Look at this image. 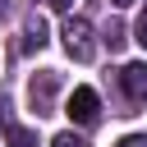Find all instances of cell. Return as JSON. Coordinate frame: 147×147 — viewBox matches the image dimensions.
<instances>
[{
    "mask_svg": "<svg viewBox=\"0 0 147 147\" xmlns=\"http://www.w3.org/2000/svg\"><path fill=\"white\" fill-rule=\"evenodd\" d=\"M64 51L78 60V64H87L92 55H96V41H92V23L87 18H64Z\"/></svg>",
    "mask_w": 147,
    "mask_h": 147,
    "instance_id": "1",
    "label": "cell"
},
{
    "mask_svg": "<svg viewBox=\"0 0 147 147\" xmlns=\"http://www.w3.org/2000/svg\"><path fill=\"white\" fill-rule=\"evenodd\" d=\"M23 46H28V51H41V46H46V23H41V18H32V23H28Z\"/></svg>",
    "mask_w": 147,
    "mask_h": 147,
    "instance_id": "6",
    "label": "cell"
},
{
    "mask_svg": "<svg viewBox=\"0 0 147 147\" xmlns=\"http://www.w3.org/2000/svg\"><path fill=\"white\" fill-rule=\"evenodd\" d=\"M110 5H119V9H124V5H133V0H110Z\"/></svg>",
    "mask_w": 147,
    "mask_h": 147,
    "instance_id": "11",
    "label": "cell"
},
{
    "mask_svg": "<svg viewBox=\"0 0 147 147\" xmlns=\"http://www.w3.org/2000/svg\"><path fill=\"white\" fill-rule=\"evenodd\" d=\"M5 142H9V147H37V133L23 129V124H9V129H5Z\"/></svg>",
    "mask_w": 147,
    "mask_h": 147,
    "instance_id": "5",
    "label": "cell"
},
{
    "mask_svg": "<svg viewBox=\"0 0 147 147\" xmlns=\"http://www.w3.org/2000/svg\"><path fill=\"white\" fill-rule=\"evenodd\" d=\"M51 5H55V9H69V5H74V0H51Z\"/></svg>",
    "mask_w": 147,
    "mask_h": 147,
    "instance_id": "10",
    "label": "cell"
},
{
    "mask_svg": "<svg viewBox=\"0 0 147 147\" xmlns=\"http://www.w3.org/2000/svg\"><path fill=\"white\" fill-rule=\"evenodd\" d=\"M133 41L147 51V9H142V14H138V23H133Z\"/></svg>",
    "mask_w": 147,
    "mask_h": 147,
    "instance_id": "7",
    "label": "cell"
},
{
    "mask_svg": "<svg viewBox=\"0 0 147 147\" xmlns=\"http://www.w3.org/2000/svg\"><path fill=\"white\" fill-rule=\"evenodd\" d=\"M0 14H5V0H0Z\"/></svg>",
    "mask_w": 147,
    "mask_h": 147,
    "instance_id": "12",
    "label": "cell"
},
{
    "mask_svg": "<svg viewBox=\"0 0 147 147\" xmlns=\"http://www.w3.org/2000/svg\"><path fill=\"white\" fill-rule=\"evenodd\" d=\"M51 147H83V142H78L74 133H55V138H51Z\"/></svg>",
    "mask_w": 147,
    "mask_h": 147,
    "instance_id": "8",
    "label": "cell"
},
{
    "mask_svg": "<svg viewBox=\"0 0 147 147\" xmlns=\"http://www.w3.org/2000/svg\"><path fill=\"white\" fill-rule=\"evenodd\" d=\"M64 115L74 119V124H96V115H101V101H96V92L92 87H74L69 92V101H64Z\"/></svg>",
    "mask_w": 147,
    "mask_h": 147,
    "instance_id": "3",
    "label": "cell"
},
{
    "mask_svg": "<svg viewBox=\"0 0 147 147\" xmlns=\"http://www.w3.org/2000/svg\"><path fill=\"white\" fill-rule=\"evenodd\" d=\"M115 147H147V133H129V138H119Z\"/></svg>",
    "mask_w": 147,
    "mask_h": 147,
    "instance_id": "9",
    "label": "cell"
},
{
    "mask_svg": "<svg viewBox=\"0 0 147 147\" xmlns=\"http://www.w3.org/2000/svg\"><path fill=\"white\" fill-rule=\"evenodd\" d=\"M119 83H124V92H129L133 101H147V60L124 64V69H119Z\"/></svg>",
    "mask_w": 147,
    "mask_h": 147,
    "instance_id": "4",
    "label": "cell"
},
{
    "mask_svg": "<svg viewBox=\"0 0 147 147\" xmlns=\"http://www.w3.org/2000/svg\"><path fill=\"white\" fill-rule=\"evenodd\" d=\"M55 92H60V74H55V69L32 74V83H28V101H32L37 115H51V110H55Z\"/></svg>",
    "mask_w": 147,
    "mask_h": 147,
    "instance_id": "2",
    "label": "cell"
}]
</instances>
